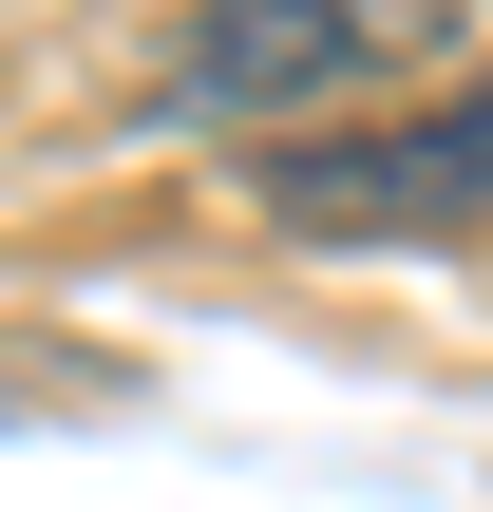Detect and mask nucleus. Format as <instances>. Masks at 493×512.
<instances>
[{
  "label": "nucleus",
  "instance_id": "2",
  "mask_svg": "<svg viewBox=\"0 0 493 512\" xmlns=\"http://www.w3.org/2000/svg\"><path fill=\"white\" fill-rule=\"evenodd\" d=\"M266 228L285 247H437V228H493V76L437 95V114L266 133Z\"/></svg>",
  "mask_w": 493,
  "mask_h": 512
},
{
  "label": "nucleus",
  "instance_id": "1",
  "mask_svg": "<svg viewBox=\"0 0 493 512\" xmlns=\"http://www.w3.org/2000/svg\"><path fill=\"white\" fill-rule=\"evenodd\" d=\"M456 19H475V0H190L152 114H190V133H285V114H342V95L418 76Z\"/></svg>",
  "mask_w": 493,
  "mask_h": 512
}]
</instances>
